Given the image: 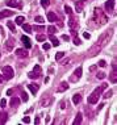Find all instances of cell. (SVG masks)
I'll return each mask as SVG.
<instances>
[{
  "mask_svg": "<svg viewBox=\"0 0 117 125\" xmlns=\"http://www.w3.org/2000/svg\"><path fill=\"white\" fill-rule=\"evenodd\" d=\"M12 92H13L12 90H8V91H7V95H12Z\"/></svg>",
  "mask_w": 117,
  "mask_h": 125,
  "instance_id": "43",
  "label": "cell"
},
{
  "mask_svg": "<svg viewBox=\"0 0 117 125\" xmlns=\"http://www.w3.org/2000/svg\"><path fill=\"white\" fill-rule=\"evenodd\" d=\"M74 42H75V45H80V43H82V41H80L78 37H75V38H74Z\"/></svg>",
  "mask_w": 117,
  "mask_h": 125,
  "instance_id": "35",
  "label": "cell"
},
{
  "mask_svg": "<svg viewBox=\"0 0 117 125\" xmlns=\"http://www.w3.org/2000/svg\"><path fill=\"white\" fill-rule=\"evenodd\" d=\"M7 26H8V28H9V29H11V30H12V32H13V33H15V32H16V26H15V24H13V22H12V21H8V22H7Z\"/></svg>",
  "mask_w": 117,
  "mask_h": 125,
  "instance_id": "20",
  "label": "cell"
},
{
  "mask_svg": "<svg viewBox=\"0 0 117 125\" xmlns=\"http://www.w3.org/2000/svg\"><path fill=\"white\" fill-rule=\"evenodd\" d=\"M12 48H13V40L9 38L8 42H7V49H8V50H12Z\"/></svg>",
  "mask_w": 117,
  "mask_h": 125,
  "instance_id": "24",
  "label": "cell"
},
{
  "mask_svg": "<svg viewBox=\"0 0 117 125\" xmlns=\"http://www.w3.org/2000/svg\"><path fill=\"white\" fill-rule=\"evenodd\" d=\"M16 54H17L20 58H26L28 57V52L24 49H16Z\"/></svg>",
  "mask_w": 117,
  "mask_h": 125,
  "instance_id": "6",
  "label": "cell"
},
{
  "mask_svg": "<svg viewBox=\"0 0 117 125\" xmlns=\"http://www.w3.org/2000/svg\"><path fill=\"white\" fill-rule=\"evenodd\" d=\"M80 101H82V95H80V94H75V95L72 96V103H74V104H79Z\"/></svg>",
  "mask_w": 117,
  "mask_h": 125,
  "instance_id": "10",
  "label": "cell"
},
{
  "mask_svg": "<svg viewBox=\"0 0 117 125\" xmlns=\"http://www.w3.org/2000/svg\"><path fill=\"white\" fill-rule=\"evenodd\" d=\"M65 12H66V15H68V16H72V9L70 8L68 5H65Z\"/></svg>",
  "mask_w": 117,
  "mask_h": 125,
  "instance_id": "23",
  "label": "cell"
},
{
  "mask_svg": "<svg viewBox=\"0 0 117 125\" xmlns=\"http://www.w3.org/2000/svg\"><path fill=\"white\" fill-rule=\"evenodd\" d=\"M34 29L37 30V32H42V30H45V26H43V25H38V26L36 25V26H34Z\"/></svg>",
  "mask_w": 117,
  "mask_h": 125,
  "instance_id": "30",
  "label": "cell"
},
{
  "mask_svg": "<svg viewBox=\"0 0 117 125\" xmlns=\"http://www.w3.org/2000/svg\"><path fill=\"white\" fill-rule=\"evenodd\" d=\"M68 26L71 28L72 30H74L76 28V21H75V19L72 17V16H70V21H68Z\"/></svg>",
  "mask_w": 117,
  "mask_h": 125,
  "instance_id": "14",
  "label": "cell"
},
{
  "mask_svg": "<svg viewBox=\"0 0 117 125\" xmlns=\"http://www.w3.org/2000/svg\"><path fill=\"white\" fill-rule=\"evenodd\" d=\"M22 29H24L26 33H30L32 32V26L28 25V24H22Z\"/></svg>",
  "mask_w": 117,
  "mask_h": 125,
  "instance_id": "21",
  "label": "cell"
},
{
  "mask_svg": "<svg viewBox=\"0 0 117 125\" xmlns=\"http://www.w3.org/2000/svg\"><path fill=\"white\" fill-rule=\"evenodd\" d=\"M34 123H36V124H39V119H38V117H36V120H34Z\"/></svg>",
  "mask_w": 117,
  "mask_h": 125,
  "instance_id": "45",
  "label": "cell"
},
{
  "mask_svg": "<svg viewBox=\"0 0 117 125\" xmlns=\"http://www.w3.org/2000/svg\"><path fill=\"white\" fill-rule=\"evenodd\" d=\"M89 70H91V71H95V70H96V66H92V67H91V69H89Z\"/></svg>",
  "mask_w": 117,
  "mask_h": 125,
  "instance_id": "46",
  "label": "cell"
},
{
  "mask_svg": "<svg viewBox=\"0 0 117 125\" xmlns=\"http://www.w3.org/2000/svg\"><path fill=\"white\" fill-rule=\"evenodd\" d=\"M82 120H83V116H82V113H78L76 115V117H75V120H74V125H78V124H82Z\"/></svg>",
  "mask_w": 117,
  "mask_h": 125,
  "instance_id": "15",
  "label": "cell"
},
{
  "mask_svg": "<svg viewBox=\"0 0 117 125\" xmlns=\"http://www.w3.org/2000/svg\"><path fill=\"white\" fill-rule=\"evenodd\" d=\"M15 15V12L13 11H9V9H4V11L0 12V20L4 19V17H9V16H13Z\"/></svg>",
  "mask_w": 117,
  "mask_h": 125,
  "instance_id": "5",
  "label": "cell"
},
{
  "mask_svg": "<svg viewBox=\"0 0 117 125\" xmlns=\"http://www.w3.org/2000/svg\"><path fill=\"white\" fill-rule=\"evenodd\" d=\"M117 73H116V62L113 63V73H112V75H111V80H112V83H116V80H117Z\"/></svg>",
  "mask_w": 117,
  "mask_h": 125,
  "instance_id": "12",
  "label": "cell"
},
{
  "mask_svg": "<svg viewBox=\"0 0 117 125\" xmlns=\"http://www.w3.org/2000/svg\"><path fill=\"white\" fill-rule=\"evenodd\" d=\"M21 96H22V100H24V101H28V95H26L25 92H22Z\"/></svg>",
  "mask_w": 117,
  "mask_h": 125,
  "instance_id": "36",
  "label": "cell"
},
{
  "mask_svg": "<svg viewBox=\"0 0 117 125\" xmlns=\"http://www.w3.org/2000/svg\"><path fill=\"white\" fill-rule=\"evenodd\" d=\"M62 38H63V40H65V41H68V36H63V37H62Z\"/></svg>",
  "mask_w": 117,
  "mask_h": 125,
  "instance_id": "44",
  "label": "cell"
},
{
  "mask_svg": "<svg viewBox=\"0 0 117 125\" xmlns=\"http://www.w3.org/2000/svg\"><path fill=\"white\" fill-rule=\"evenodd\" d=\"M107 87H108V84H107V83H103L100 87H98V88H96L91 95L88 96V103L89 104H96V103H98L99 99H100V96H101V94H103V91H104Z\"/></svg>",
  "mask_w": 117,
  "mask_h": 125,
  "instance_id": "1",
  "label": "cell"
},
{
  "mask_svg": "<svg viewBox=\"0 0 117 125\" xmlns=\"http://www.w3.org/2000/svg\"><path fill=\"white\" fill-rule=\"evenodd\" d=\"M99 66L105 67V66H107V62H105V61H100V62H99Z\"/></svg>",
  "mask_w": 117,
  "mask_h": 125,
  "instance_id": "37",
  "label": "cell"
},
{
  "mask_svg": "<svg viewBox=\"0 0 117 125\" xmlns=\"http://www.w3.org/2000/svg\"><path fill=\"white\" fill-rule=\"evenodd\" d=\"M45 40H46V36H45V34H39V36H37V41L42 42V41H45Z\"/></svg>",
  "mask_w": 117,
  "mask_h": 125,
  "instance_id": "29",
  "label": "cell"
},
{
  "mask_svg": "<svg viewBox=\"0 0 117 125\" xmlns=\"http://www.w3.org/2000/svg\"><path fill=\"white\" fill-rule=\"evenodd\" d=\"M61 108H62V109H65V108H66V105H65V101H62V103H61Z\"/></svg>",
  "mask_w": 117,
  "mask_h": 125,
  "instance_id": "42",
  "label": "cell"
},
{
  "mask_svg": "<svg viewBox=\"0 0 117 125\" xmlns=\"http://www.w3.org/2000/svg\"><path fill=\"white\" fill-rule=\"evenodd\" d=\"M67 88H68V83L67 82H62L61 86L58 87V90H57V91H58V92H63V91H66Z\"/></svg>",
  "mask_w": 117,
  "mask_h": 125,
  "instance_id": "8",
  "label": "cell"
},
{
  "mask_svg": "<svg viewBox=\"0 0 117 125\" xmlns=\"http://www.w3.org/2000/svg\"><path fill=\"white\" fill-rule=\"evenodd\" d=\"M63 55H65V53H63V52H59V53H57V54H55V59H57V61L62 59V58H63Z\"/></svg>",
  "mask_w": 117,
  "mask_h": 125,
  "instance_id": "28",
  "label": "cell"
},
{
  "mask_svg": "<svg viewBox=\"0 0 117 125\" xmlns=\"http://www.w3.org/2000/svg\"><path fill=\"white\" fill-rule=\"evenodd\" d=\"M19 104H20V99H19V97H12L11 105L12 107H16V105H19Z\"/></svg>",
  "mask_w": 117,
  "mask_h": 125,
  "instance_id": "19",
  "label": "cell"
},
{
  "mask_svg": "<svg viewBox=\"0 0 117 125\" xmlns=\"http://www.w3.org/2000/svg\"><path fill=\"white\" fill-rule=\"evenodd\" d=\"M112 94H113L112 91H108V92H107L105 95H104V97H111V96H112Z\"/></svg>",
  "mask_w": 117,
  "mask_h": 125,
  "instance_id": "38",
  "label": "cell"
},
{
  "mask_svg": "<svg viewBox=\"0 0 117 125\" xmlns=\"http://www.w3.org/2000/svg\"><path fill=\"white\" fill-rule=\"evenodd\" d=\"M22 123H26V124H29V123H30V119H29L28 116H25L24 119H22Z\"/></svg>",
  "mask_w": 117,
  "mask_h": 125,
  "instance_id": "34",
  "label": "cell"
},
{
  "mask_svg": "<svg viewBox=\"0 0 117 125\" xmlns=\"http://www.w3.org/2000/svg\"><path fill=\"white\" fill-rule=\"evenodd\" d=\"M28 88L32 91V94H37L38 86H37V84H33V83H32V84H29V86H28Z\"/></svg>",
  "mask_w": 117,
  "mask_h": 125,
  "instance_id": "16",
  "label": "cell"
},
{
  "mask_svg": "<svg viewBox=\"0 0 117 125\" xmlns=\"http://www.w3.org/2000/svg\"><path fill=\"white\" fill-rule=\"evenodd\" d=\"M48 32H49V34H54L57 32V28L55 26H48Z\"/></svg>",
  "mask_w": 117,
  "mask_h": 125,
  "instance_id": "26",
  "label": "cell"
},
{
  "mask_svg": "<svg viewBox=\"0 0 117 125\" xmlns=\"http://www.w3.org/2000/svg\"><path fill=\"white\" fill-rule=\"evenodd\" d=\"M3 80H4V78H3V75H0V83H1Z\"/></svg>",
  "mask_w": 117,
  "mask_h": 125,
  "instance_id": "47",
  "label": "cell"
},
{
  "mask_svg": "<svg viewBox=\"0 0 117 125\" xmlns=\"http://www.w3.org/2000/svg\"><path fill=\"white\" fill-rule=\"evenodd\" d=\"M13 75H15V73H13V69L11 66H4L3 67V78H4L5 80L12 79Z\"/></svg>",
  "mask_w": 117,
  "mask_h": 125,
  "instance_id": "2",
  "label": "cell"
},
{
  "mask_svg": "<svg viewBox=\"0 0 117 125\" xmlns=\"http://www.w3.org/2000/svg\"><path fill=\"white\" fill-rule=\"evenodd\" d=\"M82 73H83V69H82V67H78V69L75 70V76L80 78V76H82Z\"/></svg>",
  "mask_w": 117,
  "mask_h": 125,
  "instance_id": "22",
  "label": "cell"
},
{
  "mask_svg": "<svg viewBox=\"0 0 117 125\" xmlns=\"http://www.w3.org/2000/svg\"><path fill=\"white\" fill-rule=\"evenodd\" d=\"M5 105H7V101H5V99H3L1 101H0V107H1V108H5Z\"/></svg>",
  "mask_w": 117,
  "mask_h": 125,
  "instance_id": "33",
  "label": "cell"
},
{
  "mask_svg": "<svg viewBox=\"0 0 117 125\" xmlns=\"http://www.w3.org/2000/svg\"><path fill=\"white\" fill-rule=\"evenodd\" d=\"M49 38H50V41H51L53 46H58V45H59V40L57 38V37H54L53 34H50V36H49Z\"/></svg>",
  "mask_w": 117,
  "mask_h": 125,
  "instance_id": "13",
  "label": "cell"
},
{
  "mask_svg": "<svg viewBox=\"0 0 117 125\" xmlns=\"http://www.w3.org/2000/svg\"><path fill=\"white\" fill-rule=\"evenodd\" d=\"M7 120H8V113L7 112H3L1 115H0V124H5L7 123Z\"/></svg>",
  "mask_w": 117,
  "mask_h": 125,
  "instance_id": "11",
  "label": "cell"
},
{
  "mask_svg": "<svg viewBox=\"0 0 117 125\" xmlns=\"http://www.w3.org/2000/svg\"><path fill=\"white\" fill-rule=\"evenodd\" d=\"M36 22H43V17H41V16H36Z\"/></svg>",
  "mask_w": 117,
  "mask_h": 125,
  "instance_id": "32",
  "label": "cell"
},
{
  "mask_svg": "<svg viewBox=\"0 0 117 125\" xmlns=\"http://www.w3.org/2000/svg\"><path fill=\"white\" fill-rule=\"evenodd\" d=\"M7 5H9V7H16V5H17V1H16V0H7Z\"/></svg>",
  "mask_w": 117,
  "mask_h": 125,
  "instance_id": "25",
  "label": "cell"
},
{
  "mask_svg": "<svg viewBox=\"0 0 117 125\" xmlns=\"http://www.w3.org/2000/svg\"><path fill=\"white\" fill-rule=\"evenodd\" d=\"M24 21H25V19H24V16H19V17H16V24L17 25H22L24 24Z\"/></svg>",
  "mask_w": 117,
  "mask_h": 125,
  "instance_id": "18",
  "label": "cell"
},
{
  "mask_svg": "<svg viewBox=\"0 0 117 125\" xmlns=\"http://www.w3.org/2000/svg\"><path fill=\"white\" fill-rule=\"evenodd\" d=\"M115 3H116V0H107L105 1V9H107V12H113V9H115Z\"/></svg>",
  "mask_w": 117,
  "mask_h": 125,
  "instance_id": "3",
  "label": "cell"
},
{
  "mask_svg": "<svg viewBox=\"0 0 117 125\" xmlns=\"http://www.w3.org/2000/svg\"><path fill=\"white\" fill-rule=\"evenodd\" d=\"M39 73H37V71H30L28 74V76L30 78V79H37V78H39V75H38Z\"/></svg>",
  "mask_w": 117,
  "mask_h": 125,
  "instance_id": "17",
  "label": "cell"
},
{
  "mask_svg": "<svg viewBox=\"0 0 117 125\" xmlns=\"http://www.w3.org/2000/svg\"><path fill=\"white\" fill-rule=\"evenodd\" d=\"M86 1H87V0H80V1H76V11H78V12H82Z\"/></svg>",
  "mask_w": 117,
  "mask_h": 125,
  "instance_id": "7",
  "label": "cell"
},
{
  "mask_svg": "<svg viewBox=\"0 0 117 125\" xmlns=\"http://www.w3.org/2000/svg\"><path fill=\"white\" fill-rule=\"evenodd\" d=\"M21 41H22V43H24V46H25L26 49H30V48H32V41L29 40V37L22 36V37H21Z\"/></svg>",
  "mask_w": 117,
  "mask_h": 125,
  "instance_id": "4",
  "label": "cell"
},
{
  "mask_svg": "<svg viewBox=\"0 0 117 125\" xmlns=\"http://www.w3.org/2000/svg\"><path fill=\"white\" fill-rule=\"evenodd\" d=\"M50 49V45L49 43H45V45H43V50H49Z\"/></svg>",
  "mask_w": 117,
  "mask_h": 125,
  "instance_id": "41",
  "label": "cell"
},
{
  "mask_svg": "<svg viewBox=\"0 0 117 125\" xmlns=\"http://www.w3.org/2000/svg\"><path fill=\"white\" fill-rule=\"evenodd\" d=\"M34 71H37V73H41V67L36 65V66H34Z\"/></svg>",
  "mask_w": 117,
  "mask_h": 125,
  "instance_id": "39",
  "label": "cell"
},
{
  "mask_svg": "<svg viewBox=\"0 0 117 125\" xmlns=\"http://www.w3.org/2000/svg\"><path fill=\"white\" fill-rule=\"evenodd\" d=\"M83 37H84V38H87V40H88V38H89V37H91V36H89V33L84 32V33H83Z\"/></svg>",
  "mask_w": 117,
  "mask_h": 125,
  "instance_id": "40",
  "label": "cell"
},
{
  "mask_svg": "<svg viewBox=\"0 0 117 125\" xmlns=\"http://www.w3.org/2000/svg\"><path fill=\"white\" fill-rule=\"evenodd\" d=\"M49 4H50V0H41V5L43 8H48Z\"/></svg>",
  "mask_w": 117,
  "mask_h": 125,
  "instance_id": "27",
  "label": "cell"
},
{
  "mask_svg": "<svg viewBox=\"0 0 117 125\" xmlns=\"http://www.w3.org/2000/svg\"><path fill=\"white\" fill-rule=\"evenodd\" d=\"M57 19H58V17H57V15H55L54 12H48V20H49L50 22L57 21Z\"/></svg>",
  "mask_w": 117,
  "mask_h": 125,
  "instance_id": "9",
  "label": "cell"
},
{
  "mask_svg": "<svg viewBox=\"0 0 117 125\" xmlns=\"http://www.w3.org/2000/svg\"><path fill=\"white\" fill-rule=\"evenodd\" d=\"M96 78H98V79H104V78H105V74H104V73H99L98 75H96Z\"/></svg>",
  "mask_w": 117,
  "mask_h": 125,
  "instance_id": "31",
  "label": "cell"
}]
</instances>
